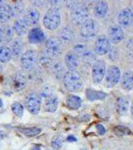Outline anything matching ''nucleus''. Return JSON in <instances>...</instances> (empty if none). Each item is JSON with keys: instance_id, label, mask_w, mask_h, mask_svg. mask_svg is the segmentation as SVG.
I'll use <instances>...</instances> for the list:
<instances>
[{"instance_id": "f257e3e1", "label": "nucleus", "mask_w": 133, "mask_h": 150, "mask_svg": "<svg viewBox=\"0 0 133 150\" xmlns=\"http://www.w3.org/2000/svg\"><path fill=\"white\" fill-rule=\"evenodd\" d=\"M62 22L61 13H60V9L52 8L50 7L48 10L45 12L42 18V24L47 30L55 31L60 27Z\"/></svg>"}, {"instance_id": "f03ea898", "label": "nucleus", "mask_w": 133, "mask_h": 150, "mask_svg": "<svg viewBox=\"0 0 133 150\" xmlns=\"http://www.w3.org/2000/svg\"><path fill=\"white\" fill-rule=\"evenodd\" d=\"M63 83L65 88L69 90L70 92L79 91L83 86V82H82L80 74L76 71H71V70L65 72L63 76Z\"/></svg>"}, {"instance_id": "7ed1b4c3", "label": "nucleus", "mask_w": 133, "mask_h": 150, "mask_svg": "<svg viewBox=\"0 0 133 150\" xmlns=\"http://www.w3.org/2000/svg\"><path fill=\"white\" fill-rule=\"evenodd\" d=\"M99 30L98 23L96 22L95 19L89 18L88 20L85 21L80 26V30H79V34L81 38L84 40H91L96 37Z\"/></svg>"}, {"instance_id": "20e7f679", "label": "nucleus", "mask_w": 133, "mask_h": 150, "mask_svg": "<svg viewBox=\"0 0 133 150\" xmlns=\"http://www.w3.org/2000/svg\"><path fill=\"white\" fill-rule=\"evenodd\" d=\"M71 21L73 24L79 26L82 25L85 21L90 18V10L89 7H87L83 4H80L78 7H76L74 10L71 11V15H70Z\"/></svg>"}, {"instance_id": "39448f33", "label": "nucleus", "mask_w": 133, "mask_h": 150, "mask_svg": "<svg viewBox=\"0 0 133 150\" xmlns=\"http://www.w3.org/2000/svg\"><path fill=\"white\" fill-rule=\"evenodd\" d=\"M38 59V54L36 50L33 49H28L25 52H23V54L20 56V64L21 67L23 69L30 71L34 68V66L37 63Z\"/></svg>"}, {"instance_id": "423d86ee", "label": "nucleus", "mask_w": 133, "mask_h": 150, "mask_svg": "<svg viewBox=\"0 0 133 150\" xmlns=\"http://www.w3.org/2000/svg\"><path fill=\"white\" fill-rule=\"evenodd\" d=\"M63 44L57 37H50L45 42V53L51 58L58 57L62 53Z\"/></svg>"}, {"instance_id": "0eeeda50", "label": "nucleus", "mask_w": 133, "mask_h": 150, "mask_svg": "<svg viewBox=\"0 0 133 150\" xmlns=\"http://www.w3.org/2000/svg\"><path fill=\"white\" fill-rule=\"evenodd\" d=\"M106 62L104 60L98 59L92 65V70H91V76H92V81L94 83L98 84L102 82L103 79L105 78L106 74Z\"/></svg>"}, {"instance_id": "6e6552de", "label": "nucleus", "mask_w": 133, "mask_h": 150, "mask_svg": "<svg viewBox=\"0 0 133 150\" xmlns=\"http://www.w3.org/2000/svg\"><path fill=\"white\" fill-rule=\"evenodd\" d=\"M111 50V42L109 38L106 35H99L95 39L94 43V52L96 54L100 55H106L110 52Z\"/></svg>"}, {"instance_id": "1a4fd4ad", "label": "nucleus", "mask_w": 133, "mask_h": 150, "mask_svg": "<svg viewBox=\"0 0 133 150\" xmlns=\"http://www.w3.org/2000/svg\"><path fill=\"white\" fill-rule=\"evenodd\" d=\"M121 79V71L116 65H110L106 70L105 74V84L107 87L115 86Z\"/></svg>"}, {"instance_id": "9d476101", "label": "nucleus", "mask_w": 133, "mask_h": 150, "mask_svg": "<svg viewBox=\"0 0 133 150\" xmlns=\"http://www.w3.org/2000/svg\"><path fill=\"white\" fill-rule=\"evenodd\" d=\"M22 19L24 22L28 25V27L29 26L36 27V25L40 22L41 19L40 11L37 8H35V7H28L25 10V12H24Z\"/></svg>"}, {"instance_id": "9b49d317", "label": "nucleus", "mask_w": 133, "mask_h": 150, "mask_svg": "<svg viewBox=\"0 0 133 150\" xmlns=\"http://www.w3.org/2000/svg\"><path fill=\"white\" fill-rule=\"evenodd\" d=\"M117 24L122 28H128L133 24V10L129 7L121 9L117 14Z\"/></svg>"}, {"instance_id": "f8f14e48", "label": "nucleus", "mask_w": 133, "mask_h": 150, "mask_svg": "<svg viewBox=\"0 0 133 150\" xmlns=\"http://www.w3.org/2000/svg\"><path fill=\"white\" fill-rule=\"evenodd\" d=\"M26 109L32 114H38L41 108V96L36 93H31L25 99Z\"/></svg>"}, {"instance_id": "ddd939ff", "label": "nucleus", "mask_w": 133, "mask_h": 150, "mask_svg": "<svg viewBox=\"0 0 133 150\" xmlns=\"http://www.w3.org/2000/svg\"><path fill=\"white\" fill-rule=\"evenodd\" d=\"M93 15L97 19H104L109 13V4L106 0H97L92 6Z\"/></svg>"}, {"instance_id": "4468645a", "label": "nucleus", "mask_w": 133, "mask_h": 150, "mask_svg": "<svg viewBox=\"0 0 133 150\" xmlns=\"http://www.w3.org/2000/svg\"><path fill=\"white\" fill-rule=\"evenodd\" d=\"M108 38L113 44H118L124 39V30L118 24H113L108 28Z\"/></svg>"}, {"instance_id": "2eb2a0df", "label": "nucleus", "mask_w": 133, "mask_h": 150, "mask_svg": "<svg viewBox=\"0 0 133 150\" xmlns=\"http://www.w3.org/2000/svg\"><path fill=\"white\" fill-rule=\"evenodd\" d=\"M57 38L60 40V42L63 45H67L74 41V39H75V33H74L73 29L70 27V26L66 25L59 30Z\"/></svg>"}, {"instance_id": "dca6fc26", "label": "nucleus", "mask_w": 133, "mask_h": 150, "mask_svg": "<svg viewBox=\"0 0 133 150\" xmlns=\"http://www.w3.org/2000/svg\"><path fill=\"white\" fill-rule=\"evenodd\" d=\"M28 41L31 44H40L46 40L44 31L40 27H32L28 32Z\"/></svg>"}, {"instance_id": "f3484780", "label": "nucleus", "mask_w": 133, "mask_h": 150, "mask_svg": "<svg viewBox=\"0 0 133 150\" xmlns=\"http://www.w3.org/2000/svg\"><path fill=\"white\" fill-rule=\"evenodd\" d=\"M14 40V31L9 24H3L0 26V43L6 45Z\"/></svg>"}, {"instance_id": "a211bd4d", "label": "nucleus", "mask_w": 133, "mask_h": 150, "mask_svg": "<svg viewBox=\"0 0 133 150\" xmlns=\"http://www.w3.org/2000/svg\"><path fill=\"white\" fill-rule=\"evenodd\" d=\"M64 63L65 66L68 70L71 71H75V70L79 67L80 64V57L73 51H68L65 54L64 57Z\"/></svg>"}, {"instance_id": "6ab92c4d", "label": "nucleus", "mask_w": 133, "mask_h": 150, "mask_svg": "<svg viewBox=\"0 0 133 150\" xmlns=\"http://www.w3.org/2000/svg\"><path fill=\"white\" fill-rule=\"evenodd\" d=\"M12 18H14L12 5L8 3L0 4V24H8Z\"/></svg>"}, {"instance_id": "aec40b11", "label": "nucleus", "mask_w": 133, "mask_h": 150, "mask_svg": "<svg viewBox=\"0 0 133 150\" xmlns=\"http://www.w3.org/2000/svg\"><path fill=\"white\" fill-rule=\"evenodd\" d=\"M12 29L14 31V34H16L18 37H23L26 34H28V25L23 21L22 18H17L13 21Z\"/></svg>"}, {"instance_id": "412c9836", "label": "nucleus", "mask_w": 133, "mask_h": 150, "mask_svg": "<svg viewBox=\"0 0 133 150\" xmlns=\"http://www.w3.org/2000/svg\"><path fill=\"white\" fill-rule=\"evenodd\" d=\"M11 83L15 90H22L27 84V77L22 72H17L12 76Z\"/></svg>"}, {"instance_id": "4be33fe9", "label": "nucleus", "mask_w": 133, "mask_h": 150, "mask_svg": "<svg viewBox=\"0 0 133 150\" xmlns=\"http://www.w3.org/2000/svg\"><path fill=\"white\" fill-rule=\"evenodd\" d=\"M120 82H121V87L124 90L129 91L133 89V71L131 70L125 71L122 74Z\"/></svg>"}, {"instance_id": "5701e85b", "label": "nucleus", "mask_w": 133, "mask_h": 150, "mask_svg": "<svg viewBox=\"0 0 133 150\" xmlns=\"http://www.w3.org/2000/svg\"><path fill=\"white\" fill-rule=\"evenodd\" d=\"M23 48H24V43L23 40L21 38H15L11 42V53L12 57H19L23 54Z\"/></svg>"}, {"instance_id": "b1692460", "label": "nucleus", "mask_w": 133, "mask_h": 150, "mask_svg": "<svg viewBox=\"0 0 133 150\" xmlns=\"http://www.w3.org/2000/svg\"><path fill=\"white\" fill-rule=\"evenodd\" d=\"M12 10H13V16L14 18H19L20 16H23L25 12V3L23 0H15V2L12 5Z\"/></svg>"}, {"instance_id": "393cba45", "label": "nucleus", "mask_w": 133, "mask_h": 150, "mask_svg": "<svg viewBox=\"0 0 133 150\" xmlns=\"http://www.w3.org/2000/svg\"><path fill=\"white\" fill-rule=\"evenodd\" d=\"M44 107H45V110L48 111V112H55L58 107L57 96L52 95V96H49V97L45 98Z\"/></svg>"}, {"instance_id": "a878e982", "label": "nucleus", "mask_w": 133, "mask_h": 150, "mask_svg": "<svg viewBox=\"0 0 133 150\" xmlns=\"http://www.w3.org/2000/svg\"><path fill=\"white\" fill-rule=\"evenodd\" d=\"M116 109L117 112L121 115H125L129 110V101L125 97H120L116 102Z\"/></svg>"}, {"instance_id": "bb28decb", "label": "nucleus", "mask_w": 133, "mask_h": 150, "mask_svg": "<svg viewBox=\"0 0 133 150\" xmlns=\"http://www.w3.org/2000/svg\"><path fill=\"white\" fill-rule=\"evenodd\" d=\"M12 59L11 49L7 45H1L0 46V62L1 63H8Z\"/></svg>"}, {"instance_id": "cd10ccee", "label": "nucleus", "mask_w": 133, "mask_h": 150, "mask_svg": "<svg viewBox=\"0 0 133 150\" xmlns=\"http://www.w3.org/2000/svg\"><path fill=\"white\" fill-rule=\"evenodd\" d=\"M50 68H51L53 74H54V76L57 77V79H60V78L63 79V76H64L65 72H64V66H63V64H62L61 62H59V61L53 62Z\"/></svg>"}, {"instance_id": "c85d7f7f", "label": "nucleus", "mask_w": 133, "mask_h": 150, "mask_svg": "<svg viewBox=\"0 0 133 150\" xmlns=\"http://www.w3.org/2000/svg\"><path fill=\"white\" fill-rule=\"evenodd\" d=\"M81 98L78 97V96L75 95H70L67 97L66 99V104L68 106V108L72 110H76L78 109L79 107L81 106Z\"/></svg>"}, {"instance_id": "c756f323", "label": "nucleus", "mask_w": 133, "mask_h": 150, "mask_svg": "<svg viewBox=\"0 0 133 150\" xmlns=\"http://www.w3.org/2000/svg\"><path fill=\"white\" fill-rule=\"evenodd\" d=\"M80 58L82 59V61L84 62V63H93L96 61L95 59V52H92L91 50H89L88 48L84 51L82 54L80 55Z\"/></svg>"}, {"instance_id": "7c9ffc66", "label": "nucleus", "mask_w": 133, "mask_h": 150, "mask_svg": "<svg viewBox=\"0 0 133 150\" xmlns=\"http://www.w3.org/2000/svg\"><path fill=\"white\" fill-rule=\"evenodd\" d=\"M18 130L26 136H35L41 132V129L38 127H19Z\"/></svg>"}, {"instance_id": "2f4dec72", "label": "nucleus", "mask_w": 133, "mask_h": 150, "mask_svg": "<svg viewBox=\"0 0 133 150\" xmlns=\"http://www.w3.org/2000/svg\"><path fill=\"white\" fill-rule=\"evenodd\" d=\"M38 63H39V65H40L41 67H44V68H47V67H51V65L53 63V62H52V58L44 52V53H42V54L40 55Z\"/></svg>"}, {"instance_id": "473e14b6", "label": "nucleus", "mask_w": 133, "mask_h": 150, "mask_svg": "<svg viewBox=\"0 0 133 150\" xmlns=\"http://www.w3.org/2000/svg\"><path fill=\"white\" fill-rule=\"evenodd\" d=\"M86 96L90 100H94V99H103L105 98V93L100 92V91H93V90H87Z\"/></svg>"}, {"instance_id": "72a5a7b5", "label": "nucleus", "mask_w": 133, "mask_h": 150, "mask_svg": "<svg viewBox=\"0 0 133 150\" xmlns=\"http://www.w3.org/2000/svg\"><path fill=\"white\" fill-rule=\"evenodd\" d=\"M80 0H63V5L66 9L72 11L80 5Z\"/></svg>"}, {"instance_id": "f704fd0d", "label": "nucleus", "mask_w": 133, "mask_h": 150, "mask_svg": "<svg viewBox=\"0 0 133 150\" xmlns=\"http://www.w3.org/2000/svg\"><path fill=\"white\" fill-rule=\"evenodd\" d=\"M11 109L13 111V113L15 114L16 116L18 117H22L23 113H24V108H23V105L20 104L19 102H14L12 103L11 105Z\"/></svg>"}, {"instance_id": "c9c22d12", "label": "nucleus", "mask_w": 133, "mask_h": 150, "mask_svg": "<svg viewBox=\"0 0 133 150\" xmlns=\"http://www.w3.org/2000/svg\"><path fill=\"white\" fill-rule=\"evenodd\" d=\"M62 142H63V140H62L61 136H55V137H53L51 144L55 149H59V148H61V146H62Z\"/></svg>"}, {"instance_id": "e433bc0d", "label": "nucleus", "mask_w": 133, "mask_h": 150, "mask_svg": "<svg viewBox=\"0 0 133 150\" xmlns=\"http://www.w3.org/2000/svg\"><path fill=\"white\" fill-rule=\"evenodd\" d=\"M47 2L52 8L60 9L61 6L63 5V0H47Z\"/></svg>"}, {"instance_id": "4c0bfd02", "label": "nucleus", "mask_w": 133, "mask_h": 150, "mask_svg": "<svg viewBox=\"0 0 133 150\" xmlns=\"http://www.w3.org/2000/svg\"><path fill=\"white\" fill-rule=\"evenodd\" d=\"M41 94H42V97L47 98V97H49V96L54 95V92H53L51 87H50V86H46V87H44V88H43V90H42V92H41Z\"/></svg>"}, {"instance_id": "58836bf2", "label": "nucleus", "mask_w": 133, "mask_h": 150, "mask_svg": "<svg viewBox=\"0 0 133 150\" xmlns=\"http://www.w3.org/2000/svg\"><path fill=\"white\" fill-rule=\"evenodd\" d=\"M31 4L33 5V7H44L45 4L47 3V0H29Z\"/></svg>"}, {"instance_id": "ea45409f", "label": "nucleus", "mask_w": 133, "mask_h": 150, "mask_svg": "<svg viewBox=\"0 0 133 150\" xmlns=\"http://www.w3.org/2000/svg\"><path fill=\"white\" fill-rule=\"evenodd\" d=\"M96 1H97V0H81V4L89 7V6H93Z\"/></svg>"}, {"instance_id": "a19ab883", "label": "nucleus", "mask_w": 133, "mask_h": 150, "mask_svg": "<svg viewBox=\"0 0 133 150\" xmlns=\"http://www.w3.org/2000/svg\"><path fill=\"white\" fill-rule=\"evenodd\" d=\"M97 129H98V133L99 134H104L105 133V129H104V127L102 126V125H100V124H98L97 125Z\"/></svg>"}, {"instance_id": "79ce46f5", "label": "nucleus", "mask_w": 133, "mask_h": 150, "mask_svg": "<svg viewBox=\"0 0 133 150\" xmlns=\"http://www.w3.org/2000/svg\"><path fill=\"white\" fill-rule=\"evenodd\" d=\"M130 112H131V116L133 117V102L131 104V107H130Z\"/></svg>"}, {"instance_id": "37998d69", "label": "nucleus", "mask_w": 133, "mask_h": 150, "mask_svg": "<svg viewBox=\"0 0 133 150\" xmlns=\"http://www.w3.org/2000/svg\"><path fill=\"white\" fill-rule=\"evenodd\" d=\"M2 70H3V67H2V64H1V62H0V74H1Z\"/></svg>"}, {"instance_id": "c03bdc74", "label": "nucleus", "mask_w": 133, "mask_h": 150, "mask_svg": "<svg viewBox=\"0 0 133 150\" xmlns=\"http://www.w3.org/2000/svg\"><path fill=\"white\" fill-rule=\"evenodd\" d=\"M5 3V0H0V4H3Z\"/></svg>"}, {"instance_id": "a18cd8bd", "label": "nucleus", "mask_w": 133, "mask_h": 150, "mask_svg": "<svg viewBox=\"0 0 133 150\" xmlns=\"http://www.w3.org/2000/svg\"><path fill=\"white\" fill-rule=\"evenodd\" d=\"M2 104H3V102H2L1 98H0V107H2Z\"/></svg>"}]
</instances>
